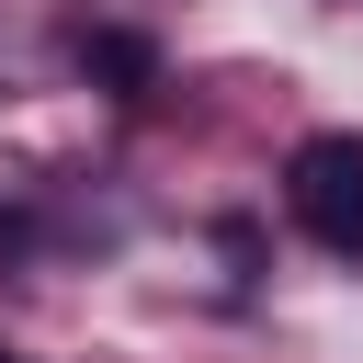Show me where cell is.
<instances>
[{
	"label": "cell",
	"mask_w": 363,
	"mask_h": 363,
	"mask_svg": "<svg viewBox=\"0 0 363 363\" xmlns=\"http://www.w3.org/2000/svg\"><path fill=\"white\" fill-rule=\"evenodd\" d=\"M0 363H11V352H0Z\"/></svg>",
	"instance_id": "3957f363"
},
{
	"label": "cell",
	"mask_w": 363,
	"mask_h": 363,
	"mask_svg": "<svg viewBox=\"0 0 363 363\" xmlns=\"http://www.w3.org/2000/svg\"><path fill=\"white\" fill-rule=\"evenodd\" d=\"M284 204H295V227L318 238V250H340V261H363V136H306L295 159H284Z\"/></svg>",
	"instance_id": "6da1fadb"
},
{
	"label": "cell",
	"mask_w": 363,
	"mask_h": 363,
	"mask_svg": "<svg viewBox=\"0 0 363 363\" xmlns=\"http://www.w3.org/2000/svg\"><path fill=\"white\" fill-rule=\"evenodd\" d=\"M79 79L113 91V102H147V91H159V45L125 34V23H91V34H79Z\"/></svg>",
	"instance_id": "7a4b0ae2"
}]
</instances>
